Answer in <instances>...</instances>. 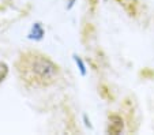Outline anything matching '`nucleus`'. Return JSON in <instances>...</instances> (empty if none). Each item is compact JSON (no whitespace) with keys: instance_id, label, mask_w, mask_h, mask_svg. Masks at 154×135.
Masks as SVG:
<instances>
[{"instance_id":"5","label":"nucleus","mask_w":154,"mask_h":135,"mask_svg":"<svg viewBox=\"0 0 154 135\" xmlns=\"http://www.w3.org/2000/svg\"><path fill=\"white\" fill-rule=\"evenodd\" d=\"M100 93H101V96L104 98H106V100H112V94H111V91L108 90V87L106 86H100Z\"/></svg>"},{"instance_id":"2","label":"nucleus","mask_w":154,"mask_h":135,"mask_svg":"<svg viewBox=\"0 0 154 135\" xmlns=\"http://www.w3.org/2000/svg\"><path fill=\"white\" fill-rule=\"evenodd\" d=\"M124 130V120H123L122 116L119 115H109V119H108V134L112 135H117Z\"/></svg>"},{"instance_id":"3","label":"nucleus","mask_w":154,"mask_h":135,"mask_svg":"<svg viewBox=\"0 0 154 135\" xmlns=\"http://www.w3.org/2000/svg\"><path fill=\"white\" fill-rule=\"evenodd\" d=\"M44 35V29L41 26V23H34L32 32L29 34V38H34V40H41Z\"/></svg>"},{"instance_id":"6","label":"nucleus","mask_w":154,"mask_h":135,"mask_svg":"<svg viewBox=\"0 0 154 135\" xmlns=\"http://www.w3.org/2000/svg\"><path fill=\"white\" fill-rule=\"evenodd\" d=\"M74 59H75V63H76V66L79 67V70H81L82 75H86V67H85L82 59H81V57H78V56H74Z\"/></svg>"},{"instance_id":"4","label":"nucleus","mask_w":154,"mask_h":135,"mask_svg":"<svg viewBox=\"0 0 154 135\" xmlns=\"http://www.w3.org/2000/svg\"><path fill=\"white\" fill-rule=\"evenodd\" d=\"M7 74H8V66L4 62H0V83L6 79Z\"/></svg>"},{"instance_id":"1","label":"nucleus","mask_w":154,"mask_h":135,"mask_svg":"<svg viewBox=\"0 0 154 135\" xmlns=\"http://www.w3.org/2000/svg\"><path fill=\"white\" fill-rule=\"evenodd\" d=\"M17 67L22 81L34 87H47L55 83L60 72L57 64L49 57L33 52L20 56Z\"/></svg>"}]
</instances>
